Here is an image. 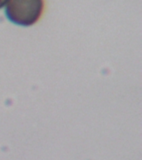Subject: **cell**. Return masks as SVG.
Returning a JSON list of instances; mask_svg holds the SVG:
<instances>
[{
    "label": "cell",
    "mask_w": 142,
    "mask_h": 160,
    "mask_svg": "<svg viewBox=\"0 0 142 160\" xmlns=\"http://www.w3.org/2000/svg\"><path fill=\"white\" fill-rule=\"evenodd\" d=\"M5 4V13L8 20L26 27L39 19L43 8L42 0H7Z\"/></svg>",
    "instance_id": "obj_1"
},
{
    "label": "cell",
    "mask_w": 142,
    "mask_h": 160,
    "mask_svg": "<svg viewBox=\"0 0 142 160\" xmlns=\"http://www.w3.org/2000/svg\"><path fill=\"white\" fill-rule=\"evenodd\" d=\"M6 2H7V0H0V8H1L2 6H4Z\"/></svg>",
    "instance_id": "obj_2"
}]
</instances>
